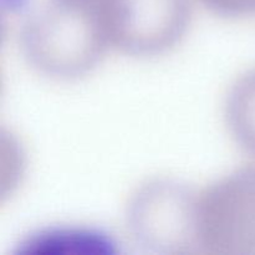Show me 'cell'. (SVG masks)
Masks as SVG:
<instances>
[{"label": "cell", "instance_id": "6da1fadb", "mask_svg": "<svg viewBox=\"0 0 255 255\" xmlns=\"http://www.w3.org/2000/svg\"><path fill=\"white\" fill-rule=\"evenodd\" d=\"M107 39L96 11L55 2L54 9L31 25L26 47L39 66L71 75L89 67Z\"/></svg>", "mask_w": 255, "mask_h": 255}, {"label": "cell", "instance_id": "7a4b0ae2", "mask_svg": "<svg viewBox=\"0 0 255 255\" xmlns=\"http://www.w3.org/2000/svg\"><path fill=\"white\" fill-rule=\"evenodd\" d=\"M107 39L137 52L161 50L182 34L188 0H104Z\"/></svg>", "mask_w": 255, "mask_h": 255}, {"label": "cell", "instance_id": "3957f363", "mask_svg": "<svg viewBox=\"0 0 255 255\" xmlns=\"http://www.w3.org/2000/svg\"><path fill=\"white\" fill-rule=\"evenodd\" d=\"M202 206V236L255 253V168L221 184Z\"/></svg>", "mask_w": 255, "mask_h": 255}, {"label": "cell", "instance_id": "277c9868", "mask_svg": "<svg viewBox=\"0 0 255 255\" xmlns=\"http://www.w3.org/2000/svg\"><path fill=\"white\" fill-rule=\"evenodd\" d=\"M19 252L31 255L112 254L115 244L109 237L96 232L59 229L31 237Z\"/></svg>", "mask_w": 255, "mask_h": 255}, {"label": "cell", "instance_id": "5b68a950", "mask_svg": "<svg viewBox=\"0 0 255 255\" xmlns=\"http://www.w3.org/2000/svg\"><path fill=\"white\" fill-rule=\"evenodd\" d=\"M231 119L239 141L255 153V71L237 85L232 97Z\"/></svg>", "mask_w": 255, "mask_h": 255}, {"label": "cell", "instance_id": "8992f818", "mask_svg": "<svg viewBox=\"0 0 255 255\" xmlns=\"http://www.w3.org/2000/svg\"><path fill=\"white\" fill-rule=\"evenodd\" d=\"M212 9L224 14H255V0H204Z\"/></svg>", "mask_w": 255, "mask_h": 255}, {"label": "cell", "instance_id": "52a82bcc", "mask_svg": "<svg viewBox=\"0 0 255 255\" xmlns=\"http://www.w3.org/2000/svg\"><path fill=\"white\" fill-rule=\"evenodd\" d=\"M55 1L61 2V4L72 5V6L85 7V9L100 10V6H101L104 0H55Z\"/></svg>", "mask_w": 255, "mask_h": 255}]
</instances>
